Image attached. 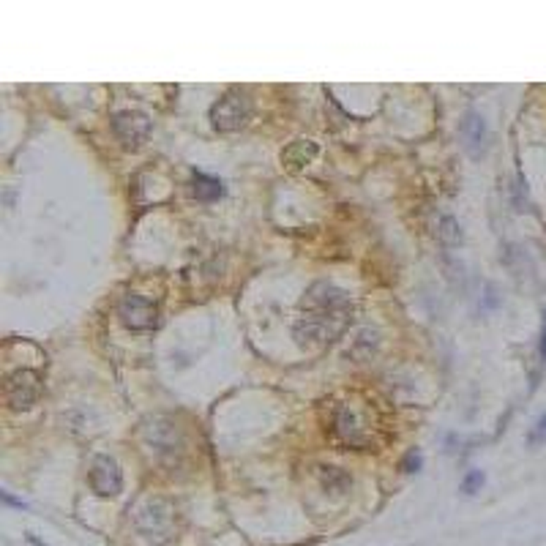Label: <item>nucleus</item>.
<instances>
[{"mask_svg":"<svg viewBox=\"0 0 546 546\" xmlns=\"http://www.w3.org/2000/svg\"><path fill=\"white\" fill-rule=\"evenodd\" d=\"M87 481H90V489L99 497H115L123 489L121 467H118V462L112 456H96V462H93L90 473H87Z\"/></svg>","mask_w":546,"mask_h":546,"instance_id":"39448f33","label":"nucleus"},{"mask_svg":"<svg viewBox=\"0 0 546 546\" xmlns=\"http://www.w3.org/2000/svg\"><path fill=\"white\" fill-rule=\"evenodd\" d=\"M459 137H462V142L470 156H481L483 150H486L489 134H486V123H483V118L478 112H467L464 115V121L459 123Z\"/></svg>","mask_w":546,"mask_h":546,"instance_id":"6e6552de","label":"nucleus"},{"mask_svg":"<svg viewBox=\"0 0 546 546\" xmlns=\"http://www.w3.org/2000/svg\"><path fill=\"white\" fill-rule=\"evenodd\" d=\"M401 470H404V473H418V470H420V454H418V451H410V454L404 456Z\"/></svg>","mask_w":546,"mask_h":546,"instance_id":"2eb2a0df","label":"nucleus"},{"mask_svg":"<svg viewBox=\"0 0 546 546\" xmlns=\"http://www.w3.org/2000/svg\"><path fill=\"white\" fill-rule=\"evenodd\" d=\"M546 442V410L538 415V420L533 423V429H530V435H527V445H544Z\"/></svg>","mask_w":546,"mask_h":546,"instance_id":"ddd939ff","label":"nucleus"},{"mask_svg":"<svg viewBox=\"0 0 546 546\" xmlns=\"http://www.w3.org/2000/svg\"><path fill=\"white\" fill-rule=\"evenodd\" d=\"M0 497H3V503H8V505H17V508H25V503L22 500H14L8 492H0Z\"/></svg>","mask_w":546,"mask_h":546,"instance_id":"f3484780","label":"nucleus"},{"mask_svg":"<svg viewBox=\"0 0 546 546\" xmlns=\"http://www.w3.org/2000/svg\"><path fill=\"white\" fill-rule=\"evenodd\" d=\"M118 317L128 331H150L159 322V309H156L153 301H147L145 295L128 293L118 303Z\"/></svg>","mask_w":546,"mask_h":546,"instance_id":"f03ea898","label":"nucleus"},{"mask_svg":"<svg viewBox=\"0 0 546 546\" xmlns=\"http://www.w3.org/2000/svg\"><path fill=\"white\" fill-rule=\"evenodd\" d=\"M112 131L123 142V147H140L147 140V134H150V118L145 112H137V109L115 112Z\"/></svg>","mask_w":546,"mask_h":546,"instance_id":"20e7f679","label":"nucleus"},{"mask_svg":"<svg viewBox=\"0 0 546 546\" xmlns=\"http://www.w3.org/2000/svg\"><path fill=\"white\" fill-rule=\"evenodd\" d=\"M252 118V99L246 90L232 87L216 104L210 107V123L219 131H238L249 123Z\"/></svg>","mask_w":546,"mask_h":546,"instance_id":"f257e3e1","label":"nucleus"},{"mask_svg":"<svg viewBox=\"0 0 546 546\" xmlns=\"http://www.w3.org/2000/svg\"><path fill=\"white\" fill-rule=\"evenodd\" d=\"M137 530L145 533V535H164L169 530V522H172V508H169L167 500H147L140 511H137Z\"/></svg>","mask_w":546,"mask_h":546,"instance_id":"0eeeda50","label":"nucleus"},{"mask_svg":"<svg viewBox=\"0 0 546 546\" xmlns=\"http://www.w3.org/2000/svg\"><path fill=\"white\" fill-rule=\"evenodd\" d=\"M481 486H483V473H481V470H470V473L464 475V481H462V492H464V495H475Z\"/></svg>","mask_w":546,"mask_h":546,"instance_id":"4468645a","label":"nucleus"},{"mask_svg":"<svg viewBox=\"0 0 546 546\" xmlns=\"http://www.w3.org/2000/svg\"><path fill=\"white\" fill-rule=\"evenodd\" d=\"M315 156H317L315 142H309V140H298V142H293V145L281 153V162H284L290 169H301V167H306Z\"/></svg>","mask_w":546,"mask_h":546,"instance_id":"9d476101","label":"nucleus"},{"mask_svg":"<svg viewBox=\"0 0 546 546\" xmlns=\"http://www.w3.org/2000/svg\"><path fill=\"white\" fill-rule=\"evenodd\" d=\"M538 350H541V358L546 360V312H544V322H541V344H538Z\"/></svg>","mask_w":546,"mask_h":546,"instance_id":"dca6fc26","label":"nucleus"},{"mask_svg":"<svg viewBox=\"0 0 546 546\" xmlns=\"http://www.w3.org/2000/svg\"><path fill=\"white\" fill-rule=\"evenodd\" d=\"M437 238L445 246H459L462 243V227L454 216H440L437 219Z\"/></svg>","mask_w":546,"mask_h":546,"instance_id":"f8f14e48","label":"nucleus"},{"mask_svg":"<svg viewBox=\"0 0 546 546\" xmlns=\"http://www.w3.org/2000/svg\"><path fill=\"white\" fill-rule=\"evenodd\" d=\"M42 394V377L33 369H20L6 380V401L11 410H28Z\"/></svg>","mask_w":546,"mask_h":546,"instance_id":"7ed1b4c3","label":"nucleus"},{"mask_svg":"<svg viewBox=\"0 0 546 546\" xmlns=\"http://www.w3.org/2000/svg\"><path fill=\"white\" fill-rule=\"evenodd\" d=\"M339 309H350V298L344 290L325 281L312 284L303 298V312H339Z\"/></svg>","mask_w":546,"mask_h":546,"instance_id":"423d86ee","label":"nucleus"},{"mask_svg":"<svg viewBox=\"0 0 546 546\" xmlns=\"http://www.w3.org/2000/svg\"><path fill=\"white\" fill-rule=\"evenodd\" d=\"M191 194L200 202H216L219 197H224V183L219 178H213V175L194 172V178H191Z\"/></svg>","mask_w":546,"mask_h":546,"instance_id":"1a4fd4ad","label":"nucleus"},{"mask_svg":"<svg viewBox=\"0 0 546 546\" xmlns=\"http://www.w3.org/2000/svg\"><path fill=\"white\" fill-rule=\"evenodd\" d=\"M320 483L331 495H344L353 486V478L341 467H320Z\"/></svg>","mask_w":546,"mask_h":546,"instance_id":"9b49d317","label":"nucleus"}]
</instances>
